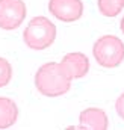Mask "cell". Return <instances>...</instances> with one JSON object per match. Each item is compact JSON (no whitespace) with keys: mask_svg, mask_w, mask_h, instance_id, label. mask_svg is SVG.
Masks as SVG:
<instances>
[{"mask_svg":"<svg viewBox=\"0 0 124 130\" xmlns=\"http://www.w3.org/2000/svg\"><path fill=\"white\" fill-rule=\"evenodd\" d=\"M27 8L23 0H0V29L14 30L26 18Z\"/></svg>","mask_w":124,"mask_h":130,"instance_id":"277c9868","label":"cell"},{"mask_svg":"<svg viewBox=\"0 0 124 130\" xmlns=\"http://www.w3.org/2000/svg\"><path fill=\"white\" fill-rule=\"evenodd\" d=\"M35 86L44 97H61L71 88V79L64 73L59 62L41 65L35 74Z\"/></svg>","mask_w":124,"mask_h":130,"instance_id":"6da1fadb","label":"cell"},{"mask_svg":"<svg viewBox=\"0 0 124 130\" xmlns=\"http://www.w3.org/2000/svg\"><path fill=\"white\" fill-rule=\"evenodd\" d=\"M12 80V65L0 56V88H5Z\"/></svg>","mask_w":124,"mask_h":130,"instance_id":"30bf717a","label":"cell"},{"mask_svg":"<svg viewBox=\"0 0 124 130\" xmlns=\"http://www.w3.org/2000/svg\"><path fill=\"white\" fill-rule=\"evenodd\" d=\"M98 12L103 17H117L124 8V0H97Z\"/></svg>","mask_w":124,"mask_h":130,"instance_id":"9c48e42d","label":"cell"},{"mask_svg":"<svg viewBox=\"0 0 124 130\" xmlns=\"http://www.w3.org/2000/svg\"><path fill=\"white\" fill-rule=\"evenodd\" d=\"M56 39V26L47 17H33L23 32V41L32 50H45Z\"/></svg>","mask_w":124,"mask_h":130,"instance_id":"7a4b0ae2","label":"cell"},{"mask_svg":"<svg viewBox=\"0 0 124 130\" xmlns=\"http://www.w3.org/2000/svg\"><path fill=\"white\" fill-rule=\"evenodd\" d=\"M115 109H117L118 117L124 121V92L117 98V101H115Z\"/></svg>","mask_w":124,"mask_h":130,"instance_id":"8fae6325","label":"cell"},{"mask_svg":"<svg viewBox=\"0 0 124 130\" xmlns=\"http://www.w3.org/2000/svg\"><path fill=\"white\" fill-rule=\"evenodd\" d=\"M18 120V106L14 100L0 97V129L12 127Z\"/></svg>","mask_w":124,"mask_h":130,"instance_id":"ba28073f","label":"cell"},{"mask_svg":"<svg viewBox=\"0 0 124 130\" xmlns=\"http://www.w3.org/2000/svg\"><path fill=\"white\" fill-rule=\"evenodd\" d=\"M64 70V73L71 79H82L88 74L89 71V59L86 58V55L80 53V52H73V53H67L62 61L59 62Z\"/></svg>","mask_w":124,"mask_h":130,"instance_id":"8992f818","label":"cell"},{"mask_svg":"<svg viewBox=\"0 0 124 130\" xmlns=\"http://www.w3.org/2000/svg\"><path fill=\"white\" fill-rule=\"evenodd\" d=\"M120 29H121V32L124 33V17L121 18V21H120Z\"/></svg>","mask_w":124,"mask_h":130,"instance_id":"7c38bea8","label":"cell"},{"mask_svg":"<svg viewBox=\"0 0 124 130\" xmlns=\"http://www.w3.org/2000/svg\"><path fill=\"white\" fill-rule=\"evenodd\" d=\"M109 127L107 115L100 107H88L79 115V129L83 130H106Z\"/></svg>","mask_w":124,"mask_h":130,"instance_id":"52a82bcc","label":"cell"},{"mask_svg":"<svg viewBox=\"0 0 124 130\" xmlns=\"http://www.w3.org/2000/svg\"><path fill=\"white\" fill-rule=\"evenodd\" d=\"M49 11L59 21L74 23L83 15V3L82 0H50Z\"/></svg>","mask_w":124,"mask_h":130,"instance_id":"5b68a950","label":"cell"},{"mask_svg":"<svg viewBox=\"0 0 124 130\" xmlns=\"http://www.w3.org/2000/svg\"><path fill=\"white\" fill-rule=\"evenodd\" d=\"M92 55L103 68H117L124 61V42L115 35H103L92 45Z\"/></svg>","mask_w":124,"mask_h":130,"instance_id":"3957f363","label":"cell"}]
</instances>
